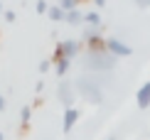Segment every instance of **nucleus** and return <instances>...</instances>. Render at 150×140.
I'll return each instance as SVG.
<instances>
[{"instance_id": "nucleus-1", "label": "nucleus", "mask_w": 150, "mask_h": 140, "mask_svg": "<svg viewBox=\"0 0 150 140\" xmlns=\"http://www.w3.org/2000/svg\"><path fill=\"white\" fill-rule=\"evenodd\" d=\"M116 57L111 52H89V69H113Z\"/></svg>"}, {"instance_id": "nucleus-2", "label": "nucleus", "mask_w": 150, "mask_h": 140, "mask_svg": "<svg viewBox=\"0 0 150 140\" xmlns=\"http://www.w3.org/2000/svg\"><path fill=\"white\" fill-rule=\"evenodd\" d=\"M79 49H81V44L76 42V40H67V42H59L57 44V52H54V57H52V62H57V59H71L74 54H79Z\"/></svg>"}, {"instance_id": "nucleus-3", "label": "nucleus", "mask_w": 150, "mask_h": 140, "mask_svg": "<svg viewBox=\"0 0 150 140\" xmlns=\"http://www.w3.org/2000/svg\"><path fill=\"white\" fill-rule=\"evenodd\" d=\"M106 52H111L113 57H130L133 54V47H128V44L121 42V40L108 37V40H106Z\"/></svg>"}, {"instance_id": "nucleus-4", "label": "nucleus", "mask_w": 150, "mask_h": 140, "mask_svg": "<svg viewBox=\"0 0 150 140\" xmlns=\"http://www.w3.org/2000/svg\"><path fill=\"white\" fill-rule=\"evenodd\" d=\"M79 93H81V96H86L89 101H93V103L101 101V91H98V86L91 84V81H86V79L79 81Z\"/></svg>"}, {"instance_id": "nucleus-5", "label": "nucleus", "mask_w": 150, "mask_h": 140, "mask_svg": "<svg viewBox=\"0 0 150 140\" xmlns=\"http://www.w3.org/2000/svg\"><path fill=\"white\" fill-rule=\"evenodd\" d=\"M79 118H81V111L79 108H64V118H62V128H64V133H69L74 125L79 123Z\"/></svg>"}, {"instance_id": "nucleus-6", "label": "nucleus", "mask_w": 150, "mask_h": 140, "mask_svg": "<svg viewBox=\"0 0 150 140\" xmlns=\"http://www.w3.org/2000/svg\"><path fill=\"white\" fill-rule=\"evenodd\" d=\"M135 103H138V108H145L150 106V81H145L140 88H138V93H135Z\"/></svg>"}, {"instance_id": "nucleus-7", "label": "nucleus", "mask_w": 150, "mask_h": 140, "mask_svg": "<svg viewBox=\"0 0 150 140\" xmlns=\"http://www.w3.org/2000/svg\"><path fill=\"white\" fill-rule=\"evenodd\" d=\"M59 101L64 103V108H71V103H74V91L69 88V84H62V86H59Z\"/></svg>"}, {"instance_id": "nucleus-8", "label": "nucleus", "mask_w": 150, "mask_h": 140, "mask_svg": "<svg viewBox=\"0 0 150 140\" xmlns=\"http://www.w3.org/2000/svg\"><path fill=\"white\" fill-rule=\"evenodd\" d=\"M47 15H49V20H54V22H64L67 20V12L59 8V5H54V8H49L47 10Z\"/></svg>"}, {"instance_id": "nucleus-9", "label": "nucleus", "mask_w": 150, "mask_h": 140, "mask_svg": "<svg viewBox=\"0 0 150 140\" xmlns=\"http://www.w3.org/2000/svg\"><path fill=\"white\" fill-rule=\"evenodd\" d=\"M64 22H69V25H79V22H84V15H81V10H69L67 12V20Z\"/></svg>"}, {"instance_id": "nucleus-10", "label": "nucleus", "mask_w": 150, "mask_h": 140, "mask_svg": "<svg viewBox=\"0 0 150 140\" xmlns=\"http://www.w3.org/2000/svg\"><path fill=\"white\" fill-rule=\"evenodd\" d=\"M69 64H71V59H67V57H64V59H57V74L64 76L67 71H69Z\"/></svg>"}, {"instance_id": "nucleus-11", "label": "nucleus", "mask_w": 150, "mask_h": 140, "mask_svg": "<svg viewBox=\"0 0 150 140\" xmlns=\"http://www.w3.org/2000/svg\"><path fill=\"white\" fill-rule=\"evenodd\" d=\"M84 22L93 25V27H101V17H98V12H86V15H84Z\"/></svg>"}, {"instance_id": "nucleus-12", "label": "nucleus", "mask_w": 150, "mask_h": 140, "mask_svg": "<svg viewBox=\"0 0 150 140\" xmlns=\"http://www.w3.org/2000/svg\"><path fill=\"white\" fill-rule=\"evenodd\" d=\"M76 5H79V0H59V8L64 10V12H69V10H76Z\"/></svg>"}, {"instance_id": "nucleus-13", "label": "nucleus", "mask_w": 150, "mask_h": 140, "mask_svg": "<svg viewBox=\"0 0 150 140\" xmlns=\"http://www.w3.org/2000/svg\"><path fill=\"white\" fill-rule=\"evenodd\" d=\"M30 116H32V108H30V106H25L22 111H20V118H22V123H25V125L30 123Z\"/></svg>"}, {"instance_id": "nucleus-14", "label": "nucleus", "mask_w": 150, "mask_h": 140, "mask_svg": "<svg viewBox=\"0 0 150 140\" xmlns=\"http://www.w3.org/2000/svg\"><path fill=\"white\" fill-rule=\"evenodd\" d=\"M49 8H47V3L45 0H37V12H47Z\"/></svg>"}, {"instance_id": "nucleus-15", "label": "nucleus", "mask_w": 150, "mask_h": 140, "mask_svg": "<svg viewBox=\"0 0 150 140\" xmlns=\"http://www.w3.org/2000/svg\"><path fill=\"white\" fill-rule=\"evenodd\" d=\"M49 66H52V62H49V59H45V62L40 64V71H42V74H45V71H49Z\"/></svg>"}, {"instance_id": "nucleus-16", "label": "nucleus", "mask_w": 150, "mask_h": 140, "mask_svg": "<svg viewBox=\"0 0 150 140\" xmlns=\"http://www.w3.org/2000/svg\"><path fill=\"white\" fill-rule=\"evenodd\" d=\"M5 106H8V101H5V96L0 93V111H5Z\"/></svg>"}, {"instance_id": "nucleus-17", "label": "nucleus", "mask_w": 150, "mask_h": 140, "mask_svg": "<svg viewBox=\"0 0 150 140\" xmlns=\"http://www.w3.org/2000/svg\"><path fill=\"white\" fill-rule=\"evenodd\" d=\"M5 20L12 22V20H15V12H10V10H8V12H5Z\"/></svg>"}, {"instance_id": "nucleus-18", "label": "nucleus", "mask_w": 150, "mask_h": 140, "mask_svg": "<svg viewBox=\"0 0 150 140\" xmlns=\"http://www.w3.org/2000/svg\"><path fill=\"white\" fill-rule=\"evenodd\" d=\"M93 3H96V5H98V8H101V5L106 3V0H93Z\"/></svg>"}, {"instance_id": "nucleus-19", "label": "nucleus", "mask_w": 150, "mask_h": 140, "mask_svg": "<svg viewBox=\"0 0 150 140\" xmlns=\"http://www.w3.org/2000/svg\"><path fill=\"white\" fill-rule=\"evenodd\" d=\"M0 140H5V135H3V133H0Z\"/></svg>"}, {"instance_id": "nucleus-20", "label": "nucleus", "mask_w": 150, "mask_h": 140, "mask_svg": "<svg viewBox=\"0 0 150 140\" xmlns=\"http://www.w3.org/2000/svg\"><path fill=\"white\" fill-rule=\"evenodd\" d=\"M0 12H3V5H0Z\"/></svg>"}, {"instance_id": "nucleus-21", "label": "nucleus", "mask_w": 150, "mask_h": 140, "mask_svg": "<svg viewBox=\"0 0 150 140\" xmlns=\"http://www.w3.org/2000/svg\"><path fill=\"white\" fill-rule=\"evenodd\" d=\"M108 140H116V138H108Z\"/></svg>"}]
</instances>
